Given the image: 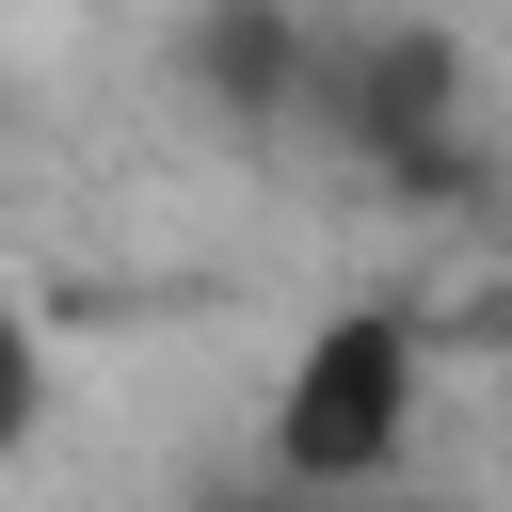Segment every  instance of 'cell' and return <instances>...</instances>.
<instances>
[{
  "label": "cell",
  "mask_w": 512,
  "mask_h": 512,
  "mask_svg": "<svg viewBox=\"0 0 512 512\" xmlns=\"http://www.w3.org/2000/svg\"><path fill=\"white\" fill-rule=\"evenodd\" d=\"M432 368H448V336L416 320V304H320L288 352H272V384H256V464H272V496L288 512H352V496H400L416 480V448H432Z\"/></svg>",
  "instance_id": "obj_1"
},
{
  "label": "cell",
  "mask_w": 512,
  "mask_h": 512,
  "mask_svg": "<svg viewBox=\"0 0 512 512\" xmlns=\"http://www.w3.org/2000/svg\"><path fill=\"white\" fill-rule=\"evenodd\" d=\"M480 352H496V384H512V288H496V304H480Z\"/></svg>",
  "instance_id": "obj_2"
}]
</instances>
